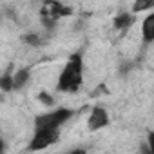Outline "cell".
<instances>
[{"label":"cell","instance_id":"obj_9","mask_svg":"<svg viewBox=\"0 0 154 154\" xmlns=\"http://www.w3.org/2000/svg\"><path fill=\"white\" fill-rule=\"evenodd\" d=\"M152 8H154V0H134V4H132L134 13H141V11L152 9Z\"/></svg>","mask_w":154,"mask_h":154},{"label":"cell","instance_id":"obj_7","mask_svg":"<svg viewBox=\"0 0 154 154\" xmlns=\"http://www.w3.org/2000/svg\"><path fill=\"white\" fill-rule=\"evenodd\" d=\"M31 80V71L27 67H20L13 72V85H15V91L22 89L27 82Z\"/></svg>","mask_w":154,"mask_h":154},{"label":"cell","instance_id":"obj_1","mask_svg":"<svg viewBox=\"0 0 154 154\" xmlns=\"http://www.w3.org/2000/svg\"><path fill=\"white\" fill-rule=\"evenodd\" d=\"M84 82V58L80 53H74L65 62L62 72L58 74V91L62 93H76Z\"/></svg>","mask_w":154,"mask_h":154},{"label":"cell","instance_id":"obj_8","mask_svg":"<svg viewBox=\"0 0 154 154\" xmlns=\"http://www.w3.org/2000/svg\"><path fill=\"white\" fill-rule=\"evenodd\" d=\"M134 22V17L131 13H120L116 18H114V27L118 31H127Z\"/></svg>","mask_w":154,"mask_h":154},{"label":"cell","instance_id":"obj_6","mask_svg":"<svg viewBox=\"0 0 154 154\" xmlns=\"http://www.w3.org/2000/svg\"><path fill=\"white\" fill-rule=\"evenodd\" d=\"M141 38L145 44L154 42V13L147 15L141 22Z\"/></svg>","mask_w":154,"mask_h":154},{"label":"cell","instance_id":"obj_4","mask_svg":"<svg viewBox=\"0 0 154 154\" xmlns=\"http://www.w3.org/2000/svg\"><path fill=\"white\" fill-rule=\"evenodd\" d=\"M60 138V129H35V136L29 143V150H44L56 143Z\"/></svg>","mask_w":154,"mask_h":154},{"label":"cell","instance_id":"obj_2","mask_svg":"<svg viewBox=\"0 0 154 154\" xmlns=\"http://www.w3.org/2000/svg\"><path fill=\"white\" fill-rule=\"evenodd\" d=\"M71 116L72 111L67 107H58L54 111L42 112L35 118V129H60Z\"/></svg>","mask_w":154,"mask_h":154},{"label":"cell","instance_id":"obj_5","mask_svg":"<svg viewBox=\"0 0 154 154\" xmlns=\"http://www.w3.org/2000/svg\"><path fill=\"white\" fill-rule=\"evenodd\" d=\"M107 125H109V114H107V111L103 107H100V105L93 107V111L89 114V120H87L89 131L91 132H96V131H100V129H103Z\"/></svg>","mask_w":154,"mask_h":154},{"label":"cell","instance_id":"obj_10","mask_svg":"<svg viewBox=\"0 0 154 154\" xmlns=\"http://www.w3.org/2000/svg\"><path fill=\"white\" fill-rule=\"evenodd\" d=\"M0 87H2V91H6V93L15 89V85H13V74L11 72H6L2 76V80H0Z\"/></svg>","mask_w":154,"mask_h":154},{"label":"cell","instance_id":"obj_12","mask_svg":"<svg viewBox=\"0 0 154 154\" xmlns=\"http://www.w3.org/2000/svg\"><path fill=\"white\" fill-rule=\"evenodd\" d=\"M26 42H27V44H33V45H40V44H42V42L38 40L36 35H29V36H26Z\"/></svg>","mask_w":154,"mask_h":154},{"label":"cell","instance_id":"obj_3","mask_svg":"<svg viewBox=\"0 0 154 154\" xmlns=\"http://www.w3.org/2000/svg\"><path fill=\"white\" fill-rule=\"evenodd\" d=\"M67 15H71V9L65 8L63 4L56 2V0H47V2L42 6V11H40V18L47 27L54 26L60 18H63Z\"/></svg>","mask_w":154,"mask_h":154},{"label":"cell","instance_id":"obj_11","mask_svg":"<svg viewBox=\"0 0 154 154\" xmlns=\"http://www.w3.org/2000/svg\"><path fill=\"white\" fill-rule=\"evenodd\" d=\"M38 100H40L44 105H47V107H53V103H54V102H53V98H49V94H47V93H40V94H38Z\"/></svg>","mask_w":154,"mask_h":154},{"label":"cell","instance_id":"obj_13","mask_svg":"<svg viewBox=\"0 0 154 154\" xmlns=\"http://www.w3.org/2000/svg\"><path fill=\"white\" fill-rule=\"evenodd\" d=\"M147 141H149V149H150V152H154V131H152V132L149 134Z\"/></svg>","mask_w":154,"mask_h":154}]
</instances>
